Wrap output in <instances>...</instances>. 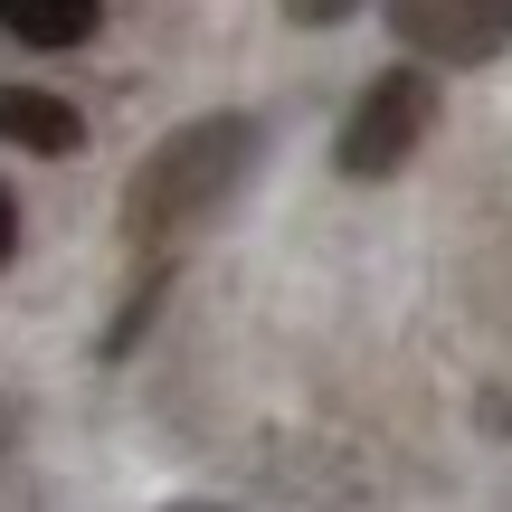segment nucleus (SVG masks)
Returning <instances> with one entry per match:
<instances>
[{
	"label": "nucleus",
	"mask_w": 512,
	"mask_h": 512,
	"mask_svg": "<svg viewBox=\"0 0 512 512\" xmlns=\"http://www.w3.org/2000/svg\"><path fill=\"white\" fill-rule=\"evenodd\" d=\"M256 143H266L256 114H190V124H171L124 181V238L133 247H171L190 228H209L238 200V181L256 171Z\"/></svg>",
	"instance_id": "nucleus-1"
},
{
	"label": "nucleus",
	"mask_w": 512,
	"mask_h": 512,
	"mask_svg": "<svg viewBox=\"0 0 512 512\" xmlns=\"http://www.w3.org/2000/svg\"><path fill=\"white\" fill-rule=\"evenodd\" d=\"M171 512H219V503H171Z\"/></svg>",
	"instance_id": "nucleus-9"
},
{
	"label": "nucleus",
	"mask_w": 512,
	"mask_h": 512,
	"mask_svg": "<svg viewBox=\"0 0 512 512\" xmlns=\"http://www.w3.org/2000/svg\"><path fill=\"white\" fill-rule=\"evenodd\" d=\"M389 29H399V48L427 57V67H484L494 48H512L484 0H389Z\"/></svg>",
	"instance_id": "nucleus-3"
},
{
	"label": "nucleus",
	"mask_w": 512,
	"mask_h": 512,
	"mask_svg": "<svg viewBox=\"0 0 512 512\" xmlns=\"http://www.w3.org/2000/svg\"><path fill=\"white\" fill-rule=\"evenodd\" d=\"M0 143L57 162V152H86V114L67 95H48V86H0Z\"/></svg>",
	"instance_id": "nucleus-4"
},
{
	"label": "nucleus",
	"mask_w": 512,
	"mask_h": 512,
	"mask_svg": "<svg viewBox=\"0 0 512 512\" xmlns=\"http://www.w3.org/2000/svg\"><path fill=\"white\" fill-rule=\"evenodd\" d=\"M10 247H19V200L0 190V266H10Z\"/></svg>",
	"instance_id": "nucleus-7"
},
{
	"label": "nucleus",
	"mask_w": 512,
	"mask_h": 512,
	"mask_svg": "<svg viewBox=\"0 0 512 512\" xmlns=\"http://www.w3.org/2000/svg\"><path fill=\"white\" fill-rule=\"evenodd\" d=\"M437 133V67H380L351 95L342 133H332V171L342 181H389L408 171V152Z\"/></svg>",
	"instance_id": "nucleus-2"
},
{
	"label": "nucleus",
	"mask_w": 512,
	"mask_h": 512,
	"mask_svg": "<svg viewBox=\"0 0 512 512\" xmlns=\"http://www.w3.org/2000/svg\"><path fill=\"white\" fill-rule=\"evenodd\" d=\"M275 10H285L294 29H332V19H351L361 0H275Z\"/></svg>",
	"instance_id": "nucleus-6"
},
{
	"label": "nucleus",
	"mask_w": 512,
	"mask_h": 512,
	"mask_svg": "<svg viewBox=\"0 0 512 512\" xmlns=\"http://www.w3.org/2000/svg\"><path fill=\"white\" fill-rule=\"evenodd\" d=\"M484 10H494V19H503V38H512V0H484Z\"/></svg>",
	"instance_id": "nucleus-8"
},
{
	"label": "nucleus",
	"mask_w": 512,
	"mask_h": 512,
	"mask_svg": "<svg viewBox=\"0 0 512 512\" xmlns=\"http://www.w3.org/2000/svg\"><path fill=\"white\" fill-rule=\"evenodd\" d=\"M95 19H105V0H0V29L19 48H86Z\"/></svg>",
	"instance_id": "nucleus-5"
}]
</instances>
